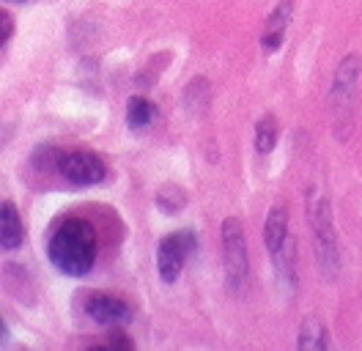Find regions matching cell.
Wrapping results in <instances>:
<instances>
[{
	"mask_svg": "<svg viewBox=\"0 0 362 351\" xmlns=\"http://www.w3.org/2000/svg\"><path fill=\"white\" fill-rule=\"evenodd\" d=\"M195 250V234L179 231L170 234L159 241L157 247V272L165 283H176L179 275L184 272V261L189 258V253Z\"/></svg>",
	"mask_w": 362,
	"mask_h": 351,
	"instance_id": "cell-5",
	"label": "cell"
},
{
	"mask_svg": "<svg viewBox=\"0 0 362 351\" xmlns=\"http://www.w3.org/2000/svg\"><path fill=\"white\" fill-rule=\"evenodd\" d=\"M308 217H310V228H313V241H316V255L321 261V269L327 277H332L335 269L340 266L338 241H335V231L329 222V209L316 190H310V195H308Z\"/></svg>",
	"mask_w": 362,
	"mask_h": 351,
	"instance_id": "cell-2",
	"label": "cell"
},
{
	"mask_svg": "<svg viewBox=\"0 0 362 351\" xmlns=\"http://www.w3.org/2000/svg\"><path fill=\"white\" fill-rule=\"evenodd\" d=\"M47 255L69 277H86L96 263V231L80 217L64 219L47 244Z\"/></svg>",
	"mask_w": 362,
	"mask_h": 351,
	"instance_id": "cell-1",
	"label": "cell"
},
{
	"mask_svg": "<svg viewBox=\"0 0 362 351\" xmlns=\"http://www.w3.org/2000/svg\"><path fill=\"white\" fill-rule=\"evenodd\" d=\"M107 349H135V340L129 335H124L121 329H113L107 335Z\"/></svg>",
	"mask_w": 362,
	"mask_h": 351,
	"instance_id": "cell-16",
	"label": "cell"
},
{
	"mask_svg": "<svg viewBox=\"0 0 362 351\" xmlns=\"http://www.w3.org/2000/svg\"><path fill=\"white\" fill-rule=\"evenodd\" d=\"M360 71H362V61L357 55H349V58L340 61L338 71H335V88H332V99L335 102L346 105L354 96L357 83H360Z\"/></svg>",
	"mask_w": 362,
	"mask_h": 351,
	"instance_id": "cell-7",
	"label": "cell"
},
{
	"mask_svg": "<svg viewBox=\"0 0 362 351\" xmlns=\"http://www.w3.org/2000/svg\"><path fill=\"white\" fill-rule=\"evenodd\" d=\"M86 313L96 324L124 327V324L132 321V307L127 305L124 299H118V297H110V294H93L86 302Z\"/></svg>",
	"mask_w": 362,
	"mask_h": 351,
	"instance_id": "cell-6",
	"label": "cell"
},
{
	"mask_svg": "<svg viewBox=\"0 0 362 351\" xmlns=\"http://www.w3.org/2000/svg\"><path fill=\"white\" fill-rule=\"evenodd\" d=\"M277 143V118L274 115H264L255 127V149L258 154H269Z\"/></svg>",
	"mask_w": 362,
	"mask_h": 351,
	"instance_id": "cell-14",
	"label": "cell"
},
{
	"mask_svg": "<svg viewBox=\"0 0 362 351\" xmlns=\"http://www.w3.org/2000/svg\"><path fill=\"white\" fill-rule=\"evenodd\" d=\"M223 261H226V283L230 291H242L247 283L250 261L245 231L236 217H228L223 222Z\"/></svg>",
	"mask_w": 362,
	"mask_h": 351,
	"instance_id": "cell-3",
	"label": "cell"
},
{
	"mask_svg": "<svg viewBox=\"0 0 362 351\" xmlns=\"http://www.w3.org/2000/svg\"><path fill=\"white\" fill-rule=\"evenodd\" d=\"M0 28H3V33H0V42L8 44V39H11V33H14V22H11V17L3 11L0 14Z\"/></svg>",
	"mask_w": 362,
	"mask_h": 351,
	"instance_id": "cell-17",
	"label": "cell"
},
{
	"mask_svg": "<svg viewBox=\"0 0 362 351\" xmlns=\"http://www.w3.org/2000/svg\"><path fill=\"white\" fill-rule=\"evenodd\" d=\"M23 239L25 228L17 206L11 200H3V206H0V244H3V250H17Z\"/></svg>",
	"mask_w": 362,
	"mask_h": 351,
	"instance_id": "cell-8",
	"label": "cell"
},
{
	"mask_svg": "<svg viewBox=\"0 0 362 351\" xmlns=\"http://www.w3.org/2000/svg\"><path fill=\"white\" fill-rule=\"evenodd\" d=\"M209 93H211L209 83L206 80H195L192 86H187V91H184V105L192 110L206 108L209 105Z\"/></svg>",
	"mask_w": 362,
	"mask_h": 351,
	"instance_id": "cell-15",
	"label": "cell"
},
{
	"mask_svg": "<svg viewBox=\"0 0 362 351\" xmlns=\"http://www.w3.org/2000/svg\"><path fill=\"white\" fill-rule=\"evenodd\" d=\"M151 121H154V105L143 96H132L127 105V124L132 130H146Z\"/></svg>",
	"mask_w": 362,
	"mask_h": 351,
	"instance_id": "cell-11",
	"label": "cell"
},
{
	"mask_svg": "<svg viewBox=\"0 0 362 351\" xmlns=\"http://www.w3.org/2000/svg\"><path fill=\"white\" fill-rule=\"evenodd\" d=\"M299 346L308 351L327 349V335H324V327H321L318 318H305L302 332H299Z\"/></svg>",
	"mask_w": 362,
	"mask_h": 351,
	"instance_id": "cell-13",
	"label": "cell"
},
{
	"mask_svg": "<svg viewBox=\"0 0 362 351\" xmlns=\"http://www.w3.org/2000/svg\"><path fill=\"white\" fill-rule=\"evenodd\" d=\"M157 206L159 212H165V214H176L187 206V192L176 184H168L157 192Z\"/></svg>",
	"mask_w": 362,
	"mask_h": 351,
	"instance_id": "cell-12",
	"label": "cell"
},
{
	"mask_svg": "<svg viewBox=\"0 0 362 351\" xmlns=\"http://www.w3.org/2000/svg\"><path fill=\"white\" fill-rule=\"evenodd\" d=\"M58 173L77 187H90V184L105 181L107 168L88 149H69V151L58 154Z\"/></svg>",
	"mask_w": 362,
	"mask_h": 351,
	"instance_id": "cell-4",
	"label": "cell"
},
{
	"mask_svg": "<svg viewBox=\"0 0 362 351\" xmlns=\"http://www.w3.org/2000/svg\"><path fill=\"white\" fill-rule=\"evenodd\" d=\"M291 11H294L291 0H283V3H280V6L269 14V20H267V30H264V42H261L267 52L280 50V44H283V33H286V28H288V22H291Z\"/></svg>",
	"mask_w": 362,
	"mask_h": 351,
	"instance_id": "cell-9",
	"label": "cell"
},
{
	"mask_svg": "<svg viewBox=\"0 0 362 351\" xmlns=\"http://www.w3.org/2000/svg\"><path fill=\"white\" fill-rule=\"evenodd\" d=\"M264 241L272 255L283 250V244L288 241V212L286 206H272L267 225H264Z\"/></svg>",
	"mask_w": 362,
	"mask_h": 351,
	"instance_id": "cell-10",
	"label": "cell"
},
{
	"mask_svg": "<svg viewBox=\"0 0 362 351\" xmlns=\"http://www.w3.org/2000/svg\"><path fill=\"white\" fill-rule=\"evenodd\" d=\"M17 3H23V0H17Z\"/></svg>",
	"mask_w": 362,
	"mask_h": 351,
	"instance_id": "cell-18",
	"label": "cell"
}]
</instances>
